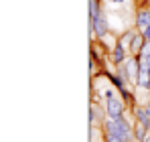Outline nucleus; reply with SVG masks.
I'll use <instances>...</instances> for the list:
<instances>
[{
	"mask_svg": "<svg viewBox=\"0 0 150 142\" xmlns=\"http://www.w3.org/2000/svg\"><path fill=\"white\" fill-rule=\"evenodd\" d=\"M103 142H122L114 132H108V130H103Z\"/></svg>",
	"mask_w": 150,
	"mask_h": 142,
	"instance_id": "f8f14e48",
	"label": "nucleus"
},
{
	"mask_svg": "<svg viewBox=\"0 0 150 142\" xmlns=\"http://www.w3.org/2000/svg\"><path fill=\"white\" fill-rule=\"evenodd\" d=\"M103 130L114 132L122 142L134 140V126L126 120V116H120V118H108L105 122H103Z\"/></svg>",
	"mask_w": 150,
	"mask_h": 142,
	"instance_id": "f257e3e1",
	"label": "nucleus"
},
{
	"mask_svg": "<svg viewBox=\"0 0 150 142\" xmlns=\"http://www.w3.org/2000/svg\"><path fill=\"white\" fill-rule=\"evenodd\" d=\"M134 26H136V31H144L146 26H150V8H142V10L136 12Z\"/></svg>",
	"mask_w": 150,
	"mask_h": 142,
	"instance_id": "423d86ee",
	"label": "nucleus"
},
{
	"mask_svg": "<svg viewBox=\"0 0 150 142\" xmlns=\"http://www.w3.org/2000/svg\"><path fill=\"white\" fill-rule=\"evenodd\" d=\"M128 57H130L128 49H126L124 45H120V43H118L116 47H114L112 51H110V61H112V63H114L116 67H118V65H122V63H124V61L128 59Z\"/></svg>",
	"mask_w": 150,
	"mask_h": 142,
	"instance_id": "39448f33",
	"label": "nucleus"
},
{
	"mask_svg": "<svg viewBox=\"0 0 150 142\" xmlns=\"http://www.w3.org/2000/svg\"><path fill=\"white\" fill-rule=\"evenodd\" d=\"M130 142H136V140H130Z\"/></svg>",
	"mask_w": 150,
	"mask_h": 142,
	"instance_id": "f3484780",
	"label": "nucleus"
},
{
	"mask_svg": "<svg viewBox=\"0 0 150 142\" xmlns=\"http://www.w3.org/2000/svg\"><path fill=\"white\" fill-rule=\"evenodd\" d=\"M134 35H136V31H134V28L126 31L124 35H122V37L118 39V43H120V45H124L126 49H130V45H132V39H134Z\"/></svg>",
	"mask_w": 150,
	"mask_h": 142,
	"instance_id": "9d476101",
	"label": "nucleus"
},
{
	"mask_svg": "<svg viewBox=\"0 0 150 142\" xmlns=\"http://www.w3.org/2000/svg\"><path fill=\"white\" fill-rule=\"evenodd\" d=\"M142 35H144V39H146V41L150 43V26H146V28L142 31Z\"/></svg>",
	"mask_w": 150,
	"mask_h": 142,
	"instance_id": "ddd939ff",
	"label": "nucleus"
},
{
	"mask_svg": "<svg viewBox=\"0 0 150 142\" xmlns=\"http://www.w3.org/2000/svg\"><path fill=\"white\" fill-rule=\"evenodd\" d=\"M144 106H146V108H148V110H150V97H148V102H146V104H144Z\"/></svg>",
	"mask_w": 150,
	"mask_h": 142,
	"instance_id": "2eb2a0df",
	"label": "nucleus"
},
{
	"mask_svg": "<svg viewBox=\"0 0 150 142\" xmlns=\"http://www.w3.org/2000/svg\"><path fill=\"white\" fill-rule=\"evenodd\" d=\"M144 45H146V39H144L142 31H136L134 39H132V45H130V49H128V53H130V55H134V57H138V55H140V51L144 49Z\"/></svg>",
	"mask_w": 150,
	"mask_h": 142,
	"instance_id": "0eeeda50",
	"label": "nucleus"
},
{
	"mask_svg": "<svg viewBox=\"0 0 150 142\" xmlns=\"http://www.w3.org/2000/svg\"><path fill=\"white\" fill-rule=\"evenodd\" d=\"M103 99H105L103 108H105L108 118H120V116H124V112H126V99L122 97V95H116L112 87H108V89L103 92Z\"/></svg>",
	"mask_w": 150,
	"mask_h": 142,
	"instance_id": "f03ea898",
	"label": "nucleus"
},
{
	"mask_svg": "<svg viewBox=\"0 0 150 142\" xmlns=\"http://www.w3.org/2000/svg\"><path fill=\"white\" fill-rule=\"evenodd\" d=\"M150 128L148 126H144L142 122H134V140L136 142H144V138L148 136Z\"/></svg>",
	"mask_w": 150,
	"mask_h": 142,
	"instance_id": "1a4fd4ad",
	"label": "nucleus"
},
{
	"mask_svg": "<svg viewBox=\"0 0 150 142\" xmlns=\"http://www.w3.org/2000/svg\"><path fill=\"white\" fill-rule=\"evenodd\" d=\"M144 142H150V132H148V136H146V138H144Z\"/></svg>",
	"mask_w": 150,
	"mask_h": 142,
	"instance_id": "dca6fc26",
	"label": "nucleus"
},
{
	"mask_svg": "<svg viewBox=\"0 0 150 142\" xmlns=\"http://www.w3.org/2000/svg\"><path fill=\"white\" fill-rule=\"evenodd\" d=\"M108 2H114V4H128L130 0H108Z\"/></svg>",
	"mask_w": 150,
	"mask_h": 142,
	"instance_id": "4468645a",
	"label": "nucleus"
},
{
	"mask_svg": "<svg viewBox=\"0 0 150 142\" xmlns=\"http://www.w3.org/2000/svg\"><path fill=\"white\" fill-rule=\"evenodd\" d=\"M116 73H118V75H122V77H126V81H128L132 87H138V77H140V59H138V57H134V55H130L122 65H118Z\"/></svg>",
	"mask_w": 150,
	"mask_h": 142,
	"instance_id": "7ed1b4c3",
	"label": "nucleus"
},
{
	"mask_svg": "<svg viewBox=\"0 0 150 142\" xmlns=\"http://www.w3.org/2000/svg\"><path fill=\"white\" fill-rule=\"evenodd\" d=\"M132 114H134V120L136 122H142L144 126L150 128V110L146 106H134L132 108Z\"/></svg>",
	"mask_w": 150,
	"mask_h": 142,
	"instance_id": "6e6552de",
	"label": "nucleus"
},
{
	"mask_svg": "<svg viewBox=\"0 0 150 142\" xmlns=\"http://www.w3.org/2000/svg\"><path fill=\"white\" fill-rule=\"evenodd\" d=\"M101 14V6H100V0H89V21L98 18Z\"/></svg>",
	"mask_w": 150,
	"mask_h": 142,
	"instance_id": "9b49d317",
	"label": "nucleus"
},
{
	"mask_svg": "<svg viewBox=\"0 0 150 142\" xmlns=\"http://www.w3.org/2000/svg\"><path fill=\"white\" fill-rule=\"evenodd\" d=\"M110 35V23H108V16L101 12L98 18L89 21V37H96V39H101Z\"/></svg>",
	"mask_w": 150,
	"mask_h": 142,
	"instance_id": "20e7f679",
	"label": "nucleus"
}]
</instances>
